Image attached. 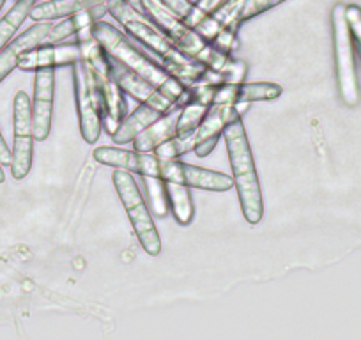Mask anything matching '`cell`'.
I'll use <instances>...</instances> for the list:
<instances>
[{
  "label": "cell",
  "instance_id": "7402d4cb",
  "mask_svg": "<svg viewBox=\"0 0 361 340\" xmlns=\"http://www.w3.org/2000/svg\"><path fill=\"white\" fill-rule=\"evenodd\" d=\"M109 66H110V73H112L114 80H116L117 85L123 89L124 95L131 96V98L137 99V102L142 103L144 99H147L149 96L156 91L151 83H147L144 78H140L138 75H135L131 69L124 68L123 64H119L117 61H114L112 57H109Z\"/></svg>",
  "mask_w": 361,
  "mask_h": 340
},
{
  "label": "cell",
  "instance_id": "277c9868",
  "mask_svg": "<svg viewBox=\"0 0 361 340\" xmlns=\"http://www.w3.org/2000/svg\"><path fill=\"white\" fill-rule=\"evenodd\" d=\"M140 11L161 30L163 34L169 36V40L176 44L177 48L195 59L200 64L214 69V71H228V68L234 62V57L225 51L218 50L213 43L190 29L183 20L177 15H173L161 0H138Z\"/></svg>",
  "mask_w": 361,
  "mask_h": 340
},
{
  "label": "cell",
  "instance_id": "e0dca14e",
  "mask_svg": "<svg viewBox=\"0 0 361 340\" xmlns=\"http://www.w3.org/2000/svg\"><path fill=\"white\" fill-rule=\"evenodd\" d=\"M50 22H37L25 32L20 34L16 40L9 41L6 48L0 50V82L9 75L15 68H18V61L22 57L23 51L30 50V48L37 47L47 40V36L51 30Z\"/></svg>",
  "mask_w": 361,
  "mask_h": 340
},
{
  "label": "cell",
  "instance_id": "52a82bcc",
  "mask_svg": "<svg viewBox=\"0 0 361 340\" xmlns=\"http://www.w3.org/2000/svg\"><path fill=\"white\" fill-rule=\"evenodd\" d=\"M331 27L340 98L347 107H356L360 103V83H357L356 59H354V40L345 16V4L342 2L333 8Z\"/></svg>",
  "mask_w": 361,
  "mask_h": 340
},
{
  "label": "cell",
  "instance_id": "5b68a950",
  "mask_svg": "<svg viewBox=\"0 0 361 340\" xmlns=\"http://www.w3.org/2000/svg\"><path fill=\"white\" fill-rule=\"evenodd\" d=\"M241 116L238 105H213L195 131L183 138H170L154 149L159 159H179L186 152H195L199 158H206L216 147L224 135L225 126Z\"/></svg>",
  "mask_w": 361,
  "mask_h": 340
},
{
  "label": "cell",
  "instance_id": "d6986e66",
  "mask_svg": "<svg viewBox=\"0 0 361 340\" xmlns=\"http://www.w3.org/2000/svg\"><path fill=\"white\" fill-rule=\"evenodd\" d=\"M245 4L246 0H225L216 11H213V16L221 27V37L216 48L228 55L238 47V30L241 27V13Z\"/></svg>",
  "mask_w": 361,
  "mask_h": 340
},
{
  "label": "cell",
  "instance_id": "484cf974",
  "mask_svg": "<svg viewBox=\"0 0 361 340\" xmlns=\"http://www.w3.org/2000/svg\"><path fill=\"white\" fill-rule=\"evenodd\" d=\"M282 2H286V0H246V4L241 13V23L248 22L253 16H259L262 13L269 11V9L276 8Z\"/></svg>",
  "mask_w": 361,
  "mask_h": 340
},
{
  "label": "cell",
  "instance_id": "5bb4252c",
  "mask_svg": "<svg viewBox=\"0 0 361 340\" xmlns=\"http://www.w3.org/2000/svg\"><path fill=\"white\" fill-rule=\"evenodd\" d=\"M55 99V69H37L34 76L32 130L34 140L44 142L51 131Z\"/></svg>",
  "mask_w": 361,
  "mask_h": 340
},
{
  "label": "cell",
  "instance_id": "8992f818",
  "mask_svg": "<svg viewBox=\"0 0 361 340\" xmlns=\"http://www.w3.org/2000/svg\"><path fill=\"white\" fill-rule=\"evenodd\" d=\"M112 183L116 186V192L126 210L128 218H130L133 231L140 241L142 248L156 257L161 252V239L159 232L156 229L154 220H152L151 210L145 204V199L142 197L140 188L137 185V179L131 172L123 169H116L112 174Z\"/></svg>",
  "mask_w": 361,
  "mask_h": 340
},
{
  "label": "cell",
  "instance_id": "2e32d148",
  "mask_svg": "<svg viewBox=\"0 0 361 340\" xmlns=\"http://www.w3.org/2000/svg\"><path fill=\"white\" fill-rule=\"evenodd\" d=\"M161 2L173 15L179 16L190 29L199 32L200 36L206 37L209 43L216 47L221 37V27L213 13H206L199 6L193 4L192 0H161Z\"/></svg>",
  "mask_w": 361,
  "mask_h": 340
},
{
  "label": "cell",
  "instance_id": "6da1fadb",
  "mask_svg": "<svg viewBox=\"0 0 361 340\" xmlns=\"http://www.w3.org/2000/svg\"><path fill=\"white\" fill-rule=\"evenodd\" d=\"M109 13L123 25L124 32L133 37L137 43L147 48L149 54L156 57V61L166 69L172 76L179 78L185 85H193L200 82L209 68L185 51L177 48L166 34H163L144 13H138L130 0H109Z\"/></svg>",
  "mask_w": 361,
  "mask_h": 340
},
{
  "label": "cell",
  "instance_id": "3957f363",
  "mask_svg": "<svg viewBox=\"0 0 361 340\" xmlns=\"http://www.w3.org/2000/svg\"><path fill=\"white\" fill-rule=\"evenodd\" d=\"M224 140L227 145L232 179H234V188L238 190L243 217L250 225L260 224L264 217L262 190H260L255 159H253L252 147H250L241 116L235 117L225 126Z\"/></svg>",
  "mask_w": 361,
  "mask_h": 340
},
{
  "label": "cell",
  "instance_id": "f546056e",
  "mask_svg": "<svg viewBox=\"0 0 361 340\" xmlns=\"http://www.w3.org/2000/svg\"><path fill=\"white\" fill-rule=\"evenodd\" d=\"M6 181V174H4V166H2V163H0V185Z\"/></svg>",
  "mask_w": 361,
  "mask_h": 340
},
{
  "label": "cell",
  "instance_id": "ba28073f",
  "mask_svg": "<svg viewBox=\"0 0 361 340\" xmlns=\"http://www.w3.org/2000/svg\"><path fill=\"white\" fill-rule=\"evenodd\" d=\"M71 68L80 133L87 144H96L103 130V109L94 73L85 59H80Z\"/></svg>",
  "mask_w": 361,
  "mask_h": 340
},
{
  "label": "cell",
  "instance_id": "cb8c5ba5",
  "mask_svg": "<svg viewBox=\"0 0 361 340\" xmlns=\"http://www.w3.org/2000/svg\"><path fill=\"white\" fill-rule=\"evenodd\" d=\"M34 4H36V0H16L15 6L6 13L4 18L0 20V50L6 48L16 30L25 22V18H29V13Z\"/></svg>",
  "mask_w": 361,
  "mask_h": 340
},
{
  "label": "cell",
  "instance_id": "4fadbf2b",
  "mask_svg": "<svg viewBox=\"0 0 361 340\" xmlns=\"http://www.w3.org/2000/svg\"><path fill=\"white\" fill-rule=\"evenodd\" d=\"M92 156L98 163L112 169H123L137 174L140 178L151 176V178H159V166L161 159L154 152H140V151H128L123 147H109L102 145L92 151Z\"/></svg>",
  "mask_w": 361,
  "mask_h": 340
},
{
  "label": "cell",
  "instance_id": "ffe728a7",
  "mask_svg": "<svg viewBox=\"0 0 361 340\" xmlns=\"http://www.w3.org/2000/svg\"><path fill=\"white\" fill-rule=\"evenodd\" d=\"M177 117H179V107H173V109L169 110L165 116L159 117L158 121H154L151 126H147L144 131H140V133L131 140L135 151L152 152L158 145H161L163 142L173 138V135H176Z\"/></svg>",
  "mask_w": 361,
  "mask_h": 340
},
{
  "label": "cell",
  "instance_id": "44dd1931",
  "mask_svg": "<svg viewBox=\"0 0 361 340\" xmlns=\"http://www.w3.org/2000/svg\"><path fill=\"white\" fill-rule=\"evenodd\" d=\"M106 2L109 0H44L32 6L29 18H32L34 22H51V20L68 18L82 9L106 4Z\"/></svg>",
  "mask_w": 361,
  "mask_h": 340
},
{
  "label": "cell",
  "instance_id": "d4e9b609",
  "mask_svg": "<svg viewBox=\"0 0 361 340\" xmlns=\"http://www.w3.org/2000/svg\"><path fill=\"white\" fill-rule=\"evenodd\" d=\"M144 185L147 190L149 206H151V213L154 217L163 218L169 213V195H166V181L163 178H151L145 176Z\"/></svg>",
  "mask_w": 361,
  "mask_h": 340
},
{
  "label": "cell",
  "instance_id": "ac0fdd59",
  "mask_svg": "<svg viewBox=\"0 0 361 340\" xmlns=\"http://www.w3.org/2000/svg\"><path fill=\"white\" fill-rule=\"evenodd\" d=\"M106 13H109V6L106 4L82 9V11L68 16V18L62 20L61 23L51 27L50 34H48L47 40H44L43 43H62V41L66 40H73L76 34H80L82 30L89 29V27L94 25L96 22L103 20V16H105Z\"/></svg>",
  "mask_w": 361,
  "mask_h": 340
},
{
  "label": "cell",
  "instance_id": "9c48e42d",
  "mask_svg": "<svg viewBox=\"0 0 361 340\" xmlns=\"http://www.w3.org/2000/svg\"><path fill=\"white\" fill-rule=\"evenodd\" d=\"M13 159L11 174L15 179H25L32 169L34 130L32 102L25 91H18L13 102Z\"/></svg>",
  "mask_w": 361,
  "mask_h": 340
},
{
  "label": "cell",
  "instance_id": "9a60e30c",
  "mask_svg": "<svg viewBox=\"0 0 361 340\" xmlns=\"http://www.w3.org/2000/svg\"><path fill=\"white\" fill-rule=\"evenodd\" d=\"M283 89L273 82L221 83L214 89L213 105H248L255 102H273L280 98Z\"/></svg>",
  "mask_w": 361,
  "mask_h": 340
},
{
  "label": "cell",
  "instance_id": "7c38bea8",
  "mask_svg": "<svg viewBox=\"0 0 361 340\" xmlns=\"http://www.w3.org/2000/svg\"><path fill=\"white\" fill-rule=\"evenodd\" d=\"M82 59V48L76 40L71 43H44L23 51L18 61L22 71L37 69H55L62 66H73Z\"/></svg>",
  "mask_w": 361,
  "mask_h": 340
},
{
  "label": "cell",
  "instance_id": "83f0119b",
  "mask_svg": "<svg viewBox=\"0 0 361 340\" xmlns=\"http://www.w3.org/2000/svg\"><path fill=\"white\" fill-rule=\"evenodd\" d=\"M11 159H13V152L9 149L8 142L4 140V135L0 131V163L2 166H11Z\"/></svg>",
  "mask_w": 361,
  "mask_h": 340
},
{
  "label": "cell",
  "instance_id": "7a4b0ae2",
  "mask_svg": "<svg viewBox=\"0 0 361 340\" xmlns=\"http://www.w3.org/2000/svg\"><path fill=\"white\" fill-rule=\"evenodd\" d=\"M90 32L99 41L103 50L114 61L123 64L124 68L131 69L135 75H138L145 82L151 83L154 89H166V91L179 96L180 99L185 98L186 91H188V85H185L179 78L170 75L158 61L149 57L137 44L131 43L128 34H124L123 30L114 27L112 23L99 20V22H96L94 25L90 27Z\"/></svg>",
  "mask_w": 361,
  "mask_h": 340
},
{
  "label": "cell",
  "instance_id": "4dcf8cb0",
  "mask_svg": "<svg viewBox=\"0 0 361 340\" xmlns=\"http://www.w3.org/2000/svg\"><path fill=\"white\" fill-rule=\"evenodd\" d=\"M4 4H6V0H0V11H2V8H4Z\"/></svg>",
  "mask_w": 361,
  "mask_h": 340
},
{
  "label": "cell",
  "instance_id": "4316f807",
  "mask_svg": "<svg viewBox=\"0 0 361 340\" xmlns=\"http://www.w3.org/2000/svg\"><path fill=\"white\" fill-rule=\"evenodd\" d=\"M345 16L350 27V34H353L354 50L361 59V8L356 4L345 6Z\"/></svg>",
  "mask_w": 361,
  "mask_h": 340
},
{
  "label": "cell",
  "instance_id": "30bf717a",
  "mask_svg": "<svg viewBox=\"0 0 361 340\" xmlns=\"http://www.w3.org/2000/svg\"><path fill=\"white\" fill-rule=\"evenodd\" d=\"M180 102V98L173 92L166 91V89H156L147 99L140 103L130 116H126V119L123 121L119 128H117L116 133L112 135V142L116 144H128V142L133 140L140 131H144L145 128L151 126L154 121H158L159 117L165 116L169 110H172L177 103Z\"/></svg>",
  "mask_w": 361,
  "mask_h": 340
},
{
  "label": "cell",
  "instance_id": "603a6c76",
  "mask_svg": "<svg viewBox=\"0 0 361 340\" xmlns=\"http://www.w3.org/2000/svg\"><path fill=\"white\" fill-rule=\"evenodd\" d=\"M166 195H169L170 213L173 214L177 224L183 225V227L192 224L193 217H195V206H193L190 186L166 181Z\"/></svg>",
  "mask_w": 361,
  "mask_h": 340
},
{
  "label": "cell",
  "instance_id": "8fae6325",
  "mask_svg": "<svg viewBox=\"0 0 361 340\" xmlns=\"http://www.w3.org/2000/svg\"><path fill=\"white\" fill-rule=\"evenodd\" d=\"M159 178L165 181L179 183L190 188L207 190V192H228L234 188V179L224 172L202 169V166L190 165L180 159H161Z\"/></svg>",
  "mask_w": 361,
  "mask_h": 340
},
{
  "label": "cell",
  "instance_id": "f1b7e54d",
  "mask_svg": "<svg viewBox=\"0 0 361 340\" xmlns=\"http://www.w3.org/2000/svg\"><path fill=\"white\" fill-rule=\"evenodd\" d=\"M224 2L225 0H197L195 4L199 6L200 9H204L206 13H213V11H216V9L220 8Z\"/></svg>",
  "mask_w": 361,
  "mask_h": 340
}]
</instances>
